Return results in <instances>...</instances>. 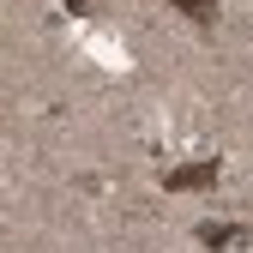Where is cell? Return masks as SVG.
I'll use <instances>...</instances> for the list:
<instances>
[{"instance_id": "1", "label": "cell", "mask_w": 253, "mask_h": 253, "mask_svg": "<svg viewBox=\"0 0 253 253\" xmlns=\"http://www.w3.org/2000/svg\"><path fill=\"white\" fill-rule=\"evenodd\" d=\"M84 48L97 54L109 73H121V67H126V48H121V42H109V37H84Z\"/></svg>"}]
</instances>
